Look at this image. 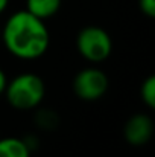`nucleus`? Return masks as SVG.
<instances>
[{
	"label": "nucleus",
	"mask_w": 155,
	"mask_h": 157,
	"mask_svg": "<svg viewBox=\"0 0 155 157\" xmlns=\"http://www.w3.org/2000/svg\"><path fill=\"white\" fill-rule=\"evenodd\" d=\"M2 38L6 49L21 59L40 58L47 51L50 41L44 21L26 9L9 17L2 31Z\"/></svg>",
	"instance_id": "1"
},
{
	"label": "nucleus",
	"mask_w": 155,
	"mask_h": 157,
	"mask_svg": "<svg viewBox=\"0 0 155 157\" xmlns=\"http://www.w3.org/2000/svg\"><path fill=\"white\" fill-rule=\"evenodd\" d=\"M8 102L17 110L35 108L44 99V81L35 73H21L15 76L5 89Z\"/></svg>",
	"instance_id": "2"
},
{
	"label": "nucleus",
	"mask_w": 155,
	"mask_h": 157,
	"mask_svg": "<svg viewBox=\"0 0 155 157\" xmlns=\"http://www.w3.org/2000/svg\"><path fill=\"white\" fill-rule=\"evenodd\" d=\"M76 48L85 59L91 63H101L109 56L113 43L108 32L102 28L87 26L78 34Z\"/></svg>",
	"instance_id": "3"
},
{
	"label": "nucleus",
	"mask_w": 155,
	"mask_h": 157,
	"mask_svg": "<svg viewBox=\"0 0 155 157\" xmlns=\"http://www.w3.org/2000/svg\"><path fill=\"white\" fill-rule=\"evenodd\" d=\"M108 76L99 69H84L73 79V92L84 101H96L108 90Z\"/></svg>",
	"instance_id": "4"
},
{
	"label": "nucleus",
	"mask_w": 155,
	"mask_h": 157,
	"mask_svg": "<svg viewBox=\"0 0 155 157\" xmlns=\"http://www.w3.org/2000/svg\"><path fill=\"white\" fill-rule=\"evenodd\" d=\"M123 134L129 145L142 147L151 140L154 134V122L148 114H143V113L134 114L132 117L126 121Z\"/></svg>",
	"instance_id": "5"
},
{
	"label": "nucleus",
	"mask_w": 155,
	"mask_h": 157,
	"mask_svg": "<svg viewBox=\"0 0 155 157\" xmlns=\"http://www.w3.org/2000/svg\"><path fill=\"white\" fill-rule=\"evenodd\" d=\"M61 6V0H26V11L44 20L55 15Z\"/></svg>",
	"instance_id": "6"
},
{
	"label": "nucleus",
	"mask_w": 155,
	"mask_h": 157,
	"mask_svg": "<svg viewBox=\"0 0 155 157\" xmlns=\"http://www.w3.org/2000/svg\"><path fill=\"white\" fill-rule=\"evenodd\" d=\"M0 157H29L28 145L17 137L0 139Z\"/></svg>",
	"instance_id": "7"
},
{
	"label": "nucleus",
	"mask_w": 155,
	"mask_h": 157,
	"mask_svg": "<svg viewBox=\"0 0 155 157\" xmlns=\"http://www.w3.org/2000/svg\"><path fill=\"white\" fill-rule=\"evenodd\" d=\"M142 99L149 108L155 107V76H148L142 86Z\"/></svg>",
	"instance_id": "8"
},
{
	"label": "nucleus",
	"mask_w": 155,
	"mask_h": 157,
	"mask_svg": "<svg viewBox=\"0 0 155 157\" xmlns=\"http://www.w3.org/2000/svg\"><path fill=\"white\" fill-rule=\"evenodd\" d=\"M138 8L145 15L155 17V0H138Z\"/></svg>",
	"instance_id": "9"
},
{
	"label": "nucleus",
	"mask_w": 155,
	"mask_h": 157,
	"mask_svg": "<svg viewBox=\"0 0 155 157\" xmlns=\"http://www.w3.org/2000/svg\"><path fill=\"white\" fill-rule=\"evenodd\" d=\"M6 84H8V81H6V75H5V73H3V70L0 69V95H2V93H5Z\"/></svg>",
	"instance_id": "10"
},
{
	"label": "nucleus",
	"mask_w": 155,
	"mask_h": 157,
	"mask_svg": "<svg viewBox=\"0 0 155 157\" xmlns=\"http://www.w3.org/2000/svg\"><path fill=\"white\" fill-rule=\"evenodd\" d=\"M8 2L9 0H0V14L6 9V6H8Z\"/></svg>",
	"instance_id": "11"
}]
</instances>
